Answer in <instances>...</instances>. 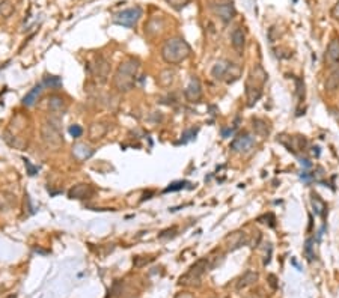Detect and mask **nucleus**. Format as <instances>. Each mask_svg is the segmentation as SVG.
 Segmentation results:
<instances>
[{
	"instance_id": "f257e3e1",
	"label": "nucleus",
	"mask_w": 339,
	"mask_h": 298,
	"mask_svg": "<svg viewBox=\"0 0 339 298\" xmlns=\"http://www.w3.org/2000/svg\"><path fill=\"white\" fill-rule=\"evenodd\" d=\"M140 62L136 57H127L119 64L113 75V88L121 93H127L136 86Z\"/></svg>"
},
{
	"instance_id": "f03ea898",
	"label": "nucleus",
	"mask_w": 339,
	"mask_h": 298,
	"mask_svg": "<svg viewBox=\"0 0 339 298\" xmlns=\"http://www.w3.org/2000/svg\"><path fill=\"white\" fill-rule=\"evenodd\" d=\"M190 54L192 48L180 36L166 39L161 47V59L167 65H180L190 57Z\"/></svg>"
},
{
	"instance_id": "7ed1b4c3",
	"label": "nucleus",
	"mask_w": 339,
	"mask_h": 298,
	"mask_svg": "<svg viewBox=\"0 0 339 298\" xmlns=\"http://www.w3.org/2000/svg\"><path fill=\"white\" fill-rule=\"evenodd\" d=\"M41 140L44 146L50 151H59L64 146V136L59 130V127L53 121H45L40 128Z\"/></svg>"
},
{
	"instance_id": "20e7f679",
	"label": "nucleus",
	"mask_w": 339,
	"mask_h": 298,
	"mask_svg": "<svg viewBox=\"0 0 339 298\" xmlns=\"http://www.w3.org/2000/svg\"><path fill=\"white\" fill-rule=\"evenodd\" d=\"M210 270V259L208 257H202L199 261H196L190 268L189 271L184 275L180 277L181 285H187V286H198L201 285V280H202L203 274Z\"/></svg>"
},
{
	"instance_id": "39448f33",
	"label": "nucleus",
	"mask_w": 339,
	"mask_h": 298,
	"mask_svg": "<svg viewBox=\"0 0 339 298\" xmlns=\"http://www.w3.org/2000/svg\"><path fill=\"white\" fill-rule=\"evenodd\" d=\"M90 75L98 83H106L110 75V64L104 56H95L92 64L89 65Z\"/></svg>"
},
{
	"instance_id": "423d86ee",
	"label": "nucleus",
	"mask_w": 339,
	"mask_h": 298,
	"mask_svg": "<svg viewBox=\"0 0 339 298\" xmlns=\"http://www.w3.org/2000/svg\"><path fill=\"white\" fill-rule=\"evenodd\" d=\"M140 18H142V8L135 6V8H128V9H124V11L118 12L113 17V23L119 24V26H125V27H135Z\"/></svg>"
},
{
	"instance_id": "0eeeda50",
	"label": "nucleus",
	"mask_w": 339,
	"mask_h": 298,
	"mask_svg": "<svg viewBox=\"0 0 339 298\" xmlns=\"http://www.w3.org/2000/svg\"><path fill=\"white\" fill-rule=\"evenodd\" d=\"M255 146V138L252 137L250 134L244 133V134H240L231 142V149L237 154H248L252 151V148Z\"/></svg>"
},
{
	"instance_id": "6e6552de",
	"label": "nucleus",
	"mask_w": 339,
	"mask_h": 298,
	"mask_svg": "<svg viewBox=\"0 0 339 298\" xmlns=\"http://www.w3.org/2000/svg\"><path fill=\"white\" fill-rule=\"evenodd\" d=\"M184 96L189 103H199L202 100V85L198 77H192L184 89Z\"/></svg>"
},
{
	"instance_id": "1a4fd4ad",
	"label": "nucleus",
	"mask_w": 339,
	"mask_h": 298,
	"mask_svg": "<svg viewBox=\"0 0 339 298\" xmlns=\"http://www.w3.org/2000/svg\"><path fill=\"white\" fill-rule=\"evenodd\" d=\"M47 107L48 110L53 113V115H64L67 112L68 103L65 101V98L59 93H51L48 96V101H47Z\"/></svg>"
},
{
	"instance_id": "9d476101",
	"label": "nucleus",
	"mask_w": 339,
	"mask_h": 298,
	"mask_svg": "<svg viewBox=\"0 0 339 298\" xmlns=\"http://www.w3.org/2000/svg\"><path fill=\"white\" fill-rule=\"evenodd\" d=\"M92 196H93V188L89 184H77V185L71 187L69 191H68V197L76 199V201L90 199Z\"/></svg>"
},
{
	"instance_id": "9b49d317",
	"label": "nucleus",
	"mask_w": 339,
	"mask_h": 298,
	"mask_svg": "<svg viewBox=\"0 0 339 298\" xmlns=\"http://www.w3.org/2000/svg\"><path fill=\"white\" fill-rule=\"evenodd\" d=\"M213 11L216 12V15L223 22V23H229L231 20H234V17L237 15V11L234 8L232 3H216L213 6Z\"/></svg>"
},
{
	"instance_id": "f8f14e48",
	"label": "nucleus",
	"mask_w": 339,
	"mask_h": 298,
	"mask_svg": "<svg viewBox=\"0 0 339 298\" xmlns=\"http://www.w3.org/2000/svg\"><path fill=\"white\" fill-rule=\"evenodd\" d=\"M324 62L327 67H336L339 64V38H333L324 53Z\"/></svg>"
},
{
	"instance_id": "ddd939ff",
	"label": "nucleus",
	"mask_w": 339,
	"mask_h": 298,
	"mask_svg": "<svg viewBox=\"0 0 339 298\" xmlns=\"http://www.w3.org/2000/svg\"><path fill=\"white\" fill-rule=\"evenodd\" d=\"M93 152H95V149H93L92 146H89L88 143H83V142L76 143V145L72 146V149H71L72 157L79 161L89 160L90 157L93 155Z\"/></svg>"
},
{
	"instance_id": "4468645a",
	"label": "nucleus",
	"mask_w": 339,
	"mask_h": 298,
	"mask_svg": "<svg viewBox=\"0 0 339 298\" xmlns=\"http://www.w3.org/2000/svg\"><path fill=\"white\" fill-rule=\"evenodd\" d=\"M226 241H228V249H229L231 252H234V250L243 247L244 244H248L249 238L248 235H246V232L238 230V232H232V233L226 238Z\"/></svg>"
},
{
	"instance_id": "2eb2a0df",
	"label": "nucleus",
	"mask_w": 339,
	"mask_h": 298,
	"mask_svg": "<svg viewBox=\"0 0 339 298\" xmlns=\"http://www.w3.org/2000/svg\"><path fill=\"white\" fill-rule=\"evenodd\" d=\"M231 44L238 54H243L246 47V35L241 27H235L231 33Z\"/></svg>"
},
{
	"instance_id": "dca6fc26",
	"label": "nucleus",
	"mask_w": 339,
	"mask_h": 298,
	"mask_svg": "<svg viewBox=\"0 0 339 298\" xmlns=\"http://www.w3.org/2000/svg\"><path fill=\"white\" fill-rule=\"evenodd\" d=\"M177 80V72L172 68H164L158 72L157 75V85L160 88H171Z\"/></svg>"
},
{
	"instance_id": "f3484780",
	"label": "nucleus",
	"mask_w": 339,
	"mask_h": 298,
	"mask_svg": "<svg viewBox=\"0 0 339 298\" xmlns=\"http://www.w3.org/2000/svg\"><path fill=\"white\" fill-rule=\"evenodd\" d=\"M231 64L232 62H229V61H219V62H216L214 65H213V68H211V77L214 78V80H219V82H225L226 75H228V71L231 68Z\"/></svg>"
},
{
	"instance_id": "a211bd4d",
	"label": "nucleus",
	"mask_w": 339,
	"mask_h": 298,
	"mask_svg": "<svg viewBox=\"0 0 339 298\" xmlns=\"http://www.w3.org/2000/svg\"><path fill=\"white\" fill-rule=\"evenodd\" d=\"M261 95H262V88L248 80L246 82V100H248L249 107H252L261 98Z\"/></svg>"
},
{
	"instance_id": "6ab92c4d",
	"label": "nucleus",
	"mask_w": 339,
	"mask_h": 298,
	"mask_svg": "<svg viewBox=\"0 0 339 298\" xmlns=\"http://www.w3.org/2000/svg\"><path fill=\"white\" fill-rule=\"evenodd\" d=\"M43 88H44L43 83L35 85L30 91L26 93V96L23 98V106H26V107H33V106L38 103V100H40V96H41V93H43Z\"/></svg>"
},
{
	"instance_id": "aec40b11",
	"label": "nucleus",
	"mask_w": 339,
	"mask_h": 298,
	"mask_svg": "<svg viewBox=\"0 0 339 298\" xmlns=\"http://www.w3.org/2000/svg\"><path fill=\"white\" fill-rule=\"evenodd\" d=\"M249 80L262 88V86L267 83V80H269V74L266 72V69L262 68L261 65H255V67L252 68L250 75H249Z\"/></svg>"
},
{
	"instance_id": "412c9836",
	"label": "nucleus",
	"mask_w": 339,
	"mask_h": 298,
	"mask_svg": "<svg viewBox=\"0 0 339 298\" xmlns=\"http://www.w3.org/2000/svg\"><path fill=\"white\" fill-rule=\"evenodd\" d=\"M256 280H258V273H256V271H252V270H248L244 274L237 280L235 289H237V291H243V289H246L249 286H252Z\"/></svg>"
},
{
	"instance_id": "4be33fe9",
	"label": "nucleus",
	"mask_w": 339,
	"mask_h": 298,
	"mask_svg": "<svg viewBox=\"0 0 339 298\" xmlns=\"http://www.w3.org/2000/svg\"><path fill=\"white\" fill-rule=\"evenodd\" d=\"M252 128H253L255 134H258L261 137H267L271 131V127L269 125V122H266L261 117H253L252 119Z\"/></svg>"
},
{
	"instance_id": "5701e85b",
	"label": "nucleus",
	"mask_w": 339,
	"mask_h": 298,
	"mask_svg": "<svg viewBox=\"0 0 339 298\" xmlns=\"http://www.w3.org/2000/svg\"><path fill=\"white\" fill-rule=\"evenodd\" d=\"M14 207H15V196L12 193L0 190V214L9 212Z\"/></svg>"
},
{
	"instance_id": "b1692460",
	"label": "nucleus",
	"mask_w": 339,
	"mask_h": 298,
	"mask_svg": "<svg viewBox=\"0 0 339 298\" xmlns=\"http://www.w3.org/2000/svg\"><path fill=\"white\" fill-rule=\"evenodd\" d=\"M107 130H109L107 125H104L103 122H93L89 127V138L92 142L101 140L107 134Z\"/></svg>"
},
{
	"instance_id": "393cba45",
	"label": "nucleus",
	"mask_w": 339,
	"mask_h": 298,
	"mask_svg": "<svg viewBox=\"0 0 339 298\" xmlns=\"http://www.w3.org/2000/svg\"><path fill=\"white\" fill-rule=\"evenodd\" d=\"M324 88H326V92H329V93H335L339 91V67L333 69L330 72V75L326 78Z\"/></svg>"
},
{
	"instance_id": "a878e982",
	"label": "nucleus",
	"mask_w": 339,
	"mask_h": 298,
	"mask_svg": "<svg viewBox=\"0 0 339 298\" xmlns=\"http://www.w3.org/2000/svg\"><path fill=\"white\" fill-rule=\"evenodd\" d=\"M311 205L314 208V212H315L316 215H319L321 218H326L327 205H326V202H324L316 193H312V194H311Z\"/></svg>"
},
{
	"instance_id": "bb28decb",
	"label": "nucleus",
	"mask_w": 339,
	"mask_h": 298,
	"mask_svg": "<svg viewBox=\"0 0 339 298\" xmlns=\"http://www.w3.org/2000/svg\"><path fill=\"white\" fill-rule=\"evenodd\" d=\"M240 77H241V68H240V65L231 64V68L228 71V75H226L225 78L226 83H228V85H232V83H235Z\"/></svg>"
},
{
	"instance_id": "cd10ccee",
	"label": "nucleus",
	"mask_w": 339,
	"mask_h": 298,
	"mask_svg": "<svg viewBox=\"0 0 339 298\" xmlns=\"http://www.w3.org/2000/svg\"><path fill=\"white\" fill-rule=\"evenodd\" d=\"M43 85L50 88V89H58V88L62 86V78L58 77V75H45Z\"/></svg>"
},
{
	"instance_id": "c85d7f7f",
	"label": "nucleus",
	"mask_w": 339,
	"mask_h": 298,
	"mask_svg": "<svg viewBox=\"0 0 339 298\" xmlns=\"http://www.w3.org/2000/svg\"><path fill=\"white\" fill-rule=\"evenodd\" d=\"M14 11V5L11 0H2L0 2V17H9Z\"/></svg>"
},
{
	"instance_id": "c756f323",
	"label": "nucleus",
	"mask_w": 339,
	"mask_h": 298,
	"mask_svg": "<svg viewBox=\"0 0 339 298\" xmlns=\"http://www.w3.org/2000/svg\"><path fill=\"white\" fill-rule=\"evenodd\" d=\"M258 222H259V223H264V225H267V226H270V228H274V226H276V217H274L273 212L261 215V217L258 218Z\"/></svg>"
},
{
	"instance_id": "7c9ffc66",
	"label": "nucleus",
	"mask_w": 339,
	"mask_h": 298,
	"mask_svg": "<svg viewBox=\"0 0 339 298\" xmlns=\"http://www.w3.org/2000/svg\"><path fill=\"white\" fill-rule=\"evenodd\" d=\"M185 185H189V184L185 183V181H175V183L169 184V187H166V188H164V193H171V191H180V190H184V188H185Z\"/></svg>"
},
{
	"instance_id": "2f4dec72",
	"label": "nucleus",
	"mask_w": 339,
	"mask_h": 298,
	"mask_svg": "<svg viewBox=\"0 0 339 298\" xmlns=\"http://www.w3.org/2000/svg\"><path fill=\"white\" fill-rule=\"evenodd\" d=\"M68 131H69V134H71V137L72 138L82 137V134H83V128H82L80 125H77V124L71 125V127L68 128Z\"/></svg>"
},
{
	"instance_id": "473e14b6",
	"label": "nucleus",
	"mask_w": 339,
	"mask_h": 298,
	"mask_svg": "<svg viewBox=\"0 0 339 298\" xmlns=\"http://www.w3.org/2000/svg\"><path fill=\"white\" fill-rule=\"evenodd\" d=\"M174 9H177V11H181L182 8H185L187 5H189V2L190 0H166Z\"/></svg>"
},
{
	"instance_id": "72a5a7b5",
	"label": "nucleus",
	"mask_w": 339,
	"mask_h": 298,
	"mask_svg": "<svg viewBox=\"0 0 339 298\" xmlns=\"http://www.w3.org/2000/svg\"><path fill=\"white\" fill-rule=\"evenodd\" d=\"M175 235H177V228L174 226V228H171V229L163 230V232L158 235V238H160V240H166V238H169V236H171V238H174Z\"/></svg>"
},
{
	"instance_id": "f704fd0d",
	"label": "nucleus",
	"mask_w": 339,
	"mask_h": 298,
	"mask_svg": "<svg viewBox=\"0 0 339 298\" xmlns=\"http://www.w3.org/2000/svg\"><path fill=\"white\" fill-rule=\"evenodd\" d=\"M305 253H306V256H308V261H312V259H314V253H312V240H308V241H306Z\"/></svg>"
},
{
	"instance_id": "c9c22d12",
	"label": "nucleus",
	"mask_w": 339,
	"mask_h": 298,
	"mask_svg": "<svg viewBox=\"0 0 339 298\" xmlns=\"http://www.w3.org/2000/svg\"><path fill=\"white\" fill-rule=\"evenodd\" d=\"M24 164H26V167H27V172H29V175H30V176L36 175L38 169H36L35 166H32V164H30V161L27 160V158H24Z\"/></svg>"
},
{
	"instance_id": "e433bc0d",
	"label": "nucleus",
	"mask_w": 339,
	"mask_h": 298,
	"mask_svg": "<svg viewBox=\"0 0 339 298\" xmlns=\"http://www.w3.org/2000/svg\"><path fill=\"white\" fill-rule=\"evenodd\" d=\"M143 256H137V257H135V265L136 267H143V265H146L148 262H151L153 259L149 257V259H142Z\"/></svg>"
},
{
	"instance_id": "4c0bfd02",
	"label": "nucleus",
	"mask_w": 339,
	"mask_h": 298,
	"mask_svg": "<svg viewBox=\"0 0 339 298\" xmlns=\"http://www.w3.org/2000/svg\"><path fill=\"white\" fill-rule=\"evenodd\" d=\"M196 136V130H189L182 134V142H187V140H192Z\"/></svg>"
},
{
	"instance_id": "58836bf2",
	"label": "nucleus",
	"mask_w": 339,
	"mask_h": 298,
	"mask_svg": "<svg viewBox=\"0 0 339 298\" xmlns=\"http://www.w3.org/2000/svg\"><path fill=\"white\" fill-rule=\"evenodd\" d=\"M267 280H269V285L271 286V289H277V277L276 275L269 274Z\"/></svg>"
},
{
	"instance_id": "ea45409f",
	"label": "nucleus",
	"mask_w": 339,
	"mask_h": 298,
	"mask_svg": "<svg viewBox=\"0 0 339 298\" xmlns=\"http://www.w3.org/2000/svg\"><path fill=\"white\" fill-rule=\"evenodd\" d=\"M330 14H332V17H333L335 20H339V0L336 2V5L332 8V12H330Z\"/></svg>"
},
{
	"instance_id": "a19ab883",
	"label": "nucleus",
	"mask_w": 339,
	"mask_h": 298,
	"mask_svg": "<svg viewBox=\"0 0 339 298\" xmlns=\"http://www.w3.org/2000/svg\"><path fill=\"white\" fill-rule=\"evenodd\" d=\"M175 298H195V297H193L190 292H180V294H178V295H177Z\"/></svg>"
},
{
	"instance_id": "79ce46f5",
	"label": "nucleus",
	"mask_w": 339,
	"mask_h": 298,
	"mask_svg": "<svg viewBox=\"0 0 339 298\" xmlns=\"http://www.w3.org/2000/svg\"><path fill=\"white\" fill-rule=\"evenodd\" d=\"M246 298H255V297H246Z\"/></svg>"
}]
</instances>
